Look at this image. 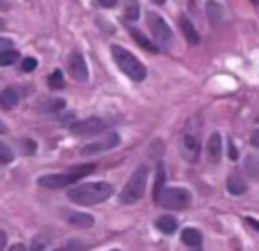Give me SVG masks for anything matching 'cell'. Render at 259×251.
I'll use <instances>...</instances> for the list:
<instances>
[{
    "label": "cell",
    "mask_w": 259,
    "mask_h": 251,
    "mask_svg": "<svg viewBox=\"0 0 259 251\" xmlns=\"http://www.w3.org/2000/svg\"><path fill=\"white\" fill-rule=\"evenodd\" d=\"M4 28H6V22H4L2 18H0V30H4Z\"/></svg>",
    "instance_id": "obj_39"
},
{
    "label": "cell",
    "mask_w": 259,
    "mask_h": 251,
    "mask_svg": "<svg viewBox=\"0 0 259 251\" xmlns=\"http://www.w3.org/2000/svg\"><path fill=\"white\" fill-rule=\"evenodd\" d=\"M117 144H119V134L111 132V134H107V136H103V138H99V140L83 146L81 148V154H85V156H89V154H101V152H107V150L115 148Z\"/></svg>",
    "instance_id": "obj_8"
},
{
    "label": "cell",
    "mask_w": 259,
    "mask_h": 251,
    "mask_svg": "<svg viewBox=\"0 0 259 251\" xmlns=\"http://www.w3.org/2000/svg\"><path fill=\"white\" fill-rule=\"evenodd\" d=\"M67 221L75 227H81V229H87L93 225V217L87 213H67Z\"/></svg>",
    "instance_id": "obj_15"
},
{
    "label": "cell",
    "mask_w": 259,
    "mask_h": 251,
    "mask_svg": "<svg viewBox=\"0 0 259 251\" xmlns=\"http://www.w3.org/2000/svg\"><path fill=\"white\" fill-rule=\"evenodd\" d=\"M245 172H247L251 178L259 180V158H257V156H247V158H245Z\"/></svg>",
    "instance_id": "obj_20"
},
{
    "label": "cell",
    "mask_w": 259,
    "mask_h": 251,
    "mask_svg": "<svg viewBox=\"0 0 259 251\" xmlns=\"http://www.w3.org/2000/svg\"><path fill=\"white\" fill-rule=\"evenodd\" d=\"M69 73H71V77L77 79V81H87V77H89L87 63H85L83 55L77 53V51L69 55Z\"/></svg>",
    "instance_id": "obj_9"
},
{
    "label": "cell",
    "mask_w": 259,
    "mask_h": 251,
    "mask_svg": "<svg viewBox=\"0 0 259 251\" xmlns=\"http://www.w3.org/2000/svg\"><path fill=\"white\" fill-rule=\"evenodd\" d=\"M221 154H223V138H221V134L214 132L206 140V156H208L210 162H219Z\"/></svg>",
    "instance_id": "obj_11"
},
{
    "label": "cell",
    "mask_w": 259,
    "mask_h": 251,
    "mask_svg": "<svg viewBox=\"0 0 259 251\" xmlns=\"http://www.w3.org/2000/svg\"><path fill=\"white\" fill-rule=\"evenodd\" d=\"M0 134H6V126L2 123V119H0Z\"/></svg>",
    "instance_id": "obj_37"
},
{
    "label": "cell",
    "mask_w": 259,
    "mask_h": 251,
    "mask_svg": "<svg viewBox=\"0 0 259 251\" xmlns=\"http://www.w3.org/2000/svg\"><path fill=\"white\" fill-rule=\"evenodd\" d=\"M130 34L134 36V40H136L142 49H146V51H150V53H158V47H156V45H154V43H152L144 32H140L138 28H132V30H130Z\"/></svg>",
    "instance_id": "obj_17"
},
{
    "label": "cell",
    "mask_w": 259,
    "mask_h": 251,
    "mask_svg": "<svg viewBox=\"0 0 259 251\" xmlns=\"http://www.w3.org/2000/svg\"><path fill=\"white\" fill-rule=\"evenodd\" d=\"M148 26H150V32L154 34V38L160 45H170L172 43V30H170L168 22L160 14L148 12Z\"/></svg>",
    "instance_id": "obj_6"
},
{
    "label": "cell",
    "mask_w": 259,
    "mask_h": 251,
    "mask_svg": "<svg viewBox=\"0 0 259 251\" xmlns=\"http://www.w3.org/2000/svg\"><path fill=\"white\" fill-rule=\"evenodd\" d=\"M111 57H113V61H115V65L130 77V79H134V81H144L146 79V67H144V63L136 57V55H132L127 49H123V47H119V45H111Z\"/></svg>",
    "instance_id": "obj_2"
},
{
    "label": "cell",
    "mask_w": 259,
    "mask_h": 251,
    "mask_svg": "<svg viewBox=\"0 0 259 251\" xmlns=\"http://www.w3.org/2000/svg\"><path fill=\"white\" fill-rule=\"evenodd\" d=\"M8 49H12V40L0 36V53H2V51H8Z\"/></svg>",
    "instance_id": "obj_30"
},
{
    "label": "cell",
    "mask_w": 259,
    "mask_h": 251,
    "mask_svg": "<svg viewBox=\"0 0 259 251\" xmlns=\"http://www.w3.org/2000/svg\"><path fill=\"white\" fill-rule=\"evenodd\" d=\"M81 249H83V245H81V243L71 241L67 247H61V249H57V251H81Z\"/></svg>",
    "instance_id": "obj_29"
},
{
    "label": "cell",
    "mask_w": 259,
    "mask_h": 251,
    "mask_svg": "<svg viewBox=\"0 0 259 251\" xmlns=\"http://www.w3.org/2000/svg\"><path fill=\"white\" fill-rule=\"evenodd\" d=\"M111 251H119V249H111Z\"/></svg>",
    "instance_id": "obj_42"
},
{
    "label": "cell",
    "mask_w": 259,
    "mask_h": 251,
    "mask_svg": "<svg viewBox=\"0 0 259 251\" xmlns=\"http://www.w3.org/2000/svg\"><path fill=\"white\" fill-rule=\"evenodd\" d=\"M154 4H158V6H162V4H166V0H152Z\"/></svg>",
    "instance_id": "obj_38"
},
{
    "label": "cell",
    "mask_w": 259,
    "mask_h": 251,
    "mask_svg": "<svg viewBox=\"0 0 259 251\" xmlns=\"http://www.w3.org/2000/svg\"><path fill=\"white\" fill-rule=\"evenodd\" d=\"M227 190H229L231 194H243V192H245V182H243V178H241L239 174H231V176L227 178Z\"/></svg>",
    "instance_id": "obj_19"
},
{
    "label": "cell",
    "mask_w": 259,
    "mask_h": 251,
    "mask_svg": "<svg viewBox=\"0 0 259 251\" xmlns=\"http://www.w3.org/2000/svg\"><path fill=\"white\" fill-rule=\"evenodd\" d=\"M180 237H182V243L188 245V247H198L200 241H202V233L198 229H192V227H186Z\"/></svg>",
    "instance_id": "obj_16"
},
{
    "label": "cell",
    "mask_w": 259,
    "mask_h": 251,
    "mask_svg": "<svg viewBox=\"0 0 259 251\" xmlns=\"http://www.w3.org/2000/svg\"><path fill=\"white\" fill-rule=\"evenodd\" d=\"M93 170H95V164H83V166H75V168H71L69 172H63V174H45V176L38 178V186H42V188H65V186L75 184L83 176L91 174Z\"/></svg>",
    "instance_id": "obj_3"
},
{
    "label": "cell",
    "mask_w": 259,
    "mask_h": 251,
    "mask_svg": "<svg viewBox=\"0 0 259 251\" xmlns=\"http://www.w3.org/2000/svg\"><path fill=\"white\" fill-rule=\"evenodd\" d=\"M125 18H127V20H136V18H138V4H136V0H132V2L127 4V8H125Z\"/></svg>",
    "instance_id": "obj_26"
},
{
    "label": "cell",
    "mask_w": 259,
    "mask_h": 251,
    "mask_svg": "<svg viewBox=\"0 0 259 251\" xmlns=\"http://www.w3.org/2000/svg\"><path fill=\"white\" fill-rule=\"evenodd\" d=\"M245 221H247V223H249L253 229H257V231H259V221H255L253 217H245Z\"/></svg>",
    "instance_id": "obj_33"
},
{
    "label": "cell",
    "mask_w": 259,
    "mask_h": 251,
    "mask_svg": "<svg viewBox=\"0 0 259 251\" xmlns=\"http://www.w3.org/2000/svg\"><path fill=\"white\" fill-rule=\"evenodd\" d=\"M12 160H14L12 150H10L4 142H0V164H8V162H12Z\"/></svg>",
    "instance_id": "obj_25"
},
{
    "label": "cell",
    "mask_w": 259,
    "mask_h": 251,
    "mask_svg": "<svg viewBox=\"0 0 259 251\" xmlns=\"http://www.w3.org/2000/svg\"><path fill=\"white\" fill-rule=\"evenodd\" d=\"M22 146H26V152H28V154H34V150H36V144L30 142V140H24Z\"/></svg>",
    "instance_id": "obj_31"
},
{
    "label": "cell",
    "mask_w": 259,
    "mask_h": 251,
    "mask_svg": "<svg viewBox=\"0 0 259 251\" xmlns=\"http://www.w3.org/2000/svg\"><path fill=\"white\" fill-rule=\"evenodd\" d=\"M194 251H198V249H194Z\"/></svg>",
    "instance_id": "obj_43"
},
{
    "label": "cell",
    "mask_w": 259,
    "mask_h": 251,
    "mask_svg": "<svg viewBox=\"0 0 259 251\" xmlns=\"http://www.w3.org/2000/svg\"><path fill=\"white\" fill-rule=\"evenodd\" d=\"M251 144L259 148V130H257V132H253V136H251Z\"/></svg>",
    "instance_id": "obj_34"
},
{
    "label": "cell",
    "mask_w": 259,
    "mask_h": 251,
    "mask_svg": "<svg viewBox=\"0 0 259 251\" xmlns=\"http://www.w3.org/2000/svg\"><path fill=\"white\" fill-rule=\"evenodd\" d=\"M251 2H253V4H259V0H251Z\"/></svg>",
    "instance_id": "obj_41"
},
{
    "label": "cell",
    "mask_w": 259,
    "mask_h": 251,
    "mask_svg": "<svg viewBox=\"0 0 259 251\" xmlns=\"http://www.w3.org/2000/svg\"><path fill=\"white\" fill-rule=\"evenodd\" d=\"M158 202L172 211H182L192 202V196L186 188H162Z\"/></svg>",
    "instance_id": "obj_5"
},
{
    "label": "cell",
    "mask_w": 259,
    "mask_h": 251,
    "mask_svg": "<svg viewBox=\"0 0 259 251\" xmlns=\"http://www.w3.org/2000/svg\"><path fill=\"white\" fill-rule=\"evenodd\" d=\"M36 65H38V63H36V59H34V57H26V59L22 61V67H20V69H22L24 73H30V71H34V69H36Z\"/></svg>",
    "instance_id": "obj_27"
},
{
    "label": "cell",
    "mask_w": 259,
    "mask_h": 251,
    "mask_svg": "<svg viewBox=\"0 0 259 251\" xmlns=\"http://www.w3.org/2000/svg\"><path fill=\"white\" fill-rule=\"evenodd\" d=\"M156 227L162 231V233H166V235H172L174 231H176V219H172L170 215H162V217H158L156 219Z\"/></svg>",
    "instance_id": "obj_18"
},
{
    "label": "cell",
    "mask_w": 259,
    "mask_h": 251,
    "mask_svg": "<svg viewBox=\"0 0 259 251\" xmlns=\"http://www.w3.org/2000/svg\"><path fill=\"white\" fill-rule=\"evenodd\" d=\"M188 6L192 8V6H194V0H188Z\"/></svg>",
    "instance_id": "obj_40"
},
{
    "label": "cell",
    "mask_w": 259,
    "mask_h": 251,
    "mask_svg": "<svg viewBox=\"0 0 259 251\" xmlns=\"http://www.w3.org/2000/svg\"><path fill=\"white\" fill-rule=\"evenodd\" d=\"M180 146H182V154H184V158L188 162H196L198 160V156H200V144H198V140L194 136H190V134L182 136V144Z\"/></svg>",
    "instance_id": "obj_10"
},
{
    "label": "cell",
    "mask_w": 259,
    "mask_h": 251,
    "mask_svg": "<svg viewBox=\"0 0 259 251\" xmlns=\"http://www.w3.org/2000/svg\"><path fill=\"white\" fill-rule=\"evenodd\" d=\"M16 61H18V53L14 49H8V51L0 53V67H8V65H12Z\"/></svg>",
    "instance_id": "obj_22"
},
{
    "label": "cell",
    "mask_w": 259,
    "mask_h": 251,
    "mask_svg": "<svg viewBox=\"0 0 259 251\" xmlns=\"http://www.w3.org/2000/svg\"><path fill=\"white\" fill-rule=\"evenodd\" d=\"M164 178H166V174H164V166L158 164V176H156V186H154V200H158V196H160V192H162Z\"/></svg>",
    "instance_id": "obj_23"
},
{
    "label": "cell",
    "mask_w": 259,
    "mask_h": 251,
    "mask_svg": "<svg viewBox=\"0 0 259 251\" xmlns=\"http://www.w3.org/2000/svg\"><path fill=\"white\" fill-rule=\"evenodd\" d=\"M206 16H208L210 24H221L223 16H225V10L217 0H208L206 2Z\"/></svg>",
    "instance_id": "obj_13"
},
{
    "label": "cell",
    "mask_w": 259,
    "mask_h": 251,
    "mask_svg": "<svg viewBox=\"0 0 259 251\" xmlns=\"http://www.w3.org/2000/svg\"><path fill=\"white\" fill-rule=\"evenodd\" d=\"M47 245H49V239H47L45 235H36V237L32 239V243H30V249H28V251H45V249H47Z\"/></svg>",
    "instance_id": "obj_24"
},
{
    "label": "cell",
    "mask_w": 259,
    "mask_h": 251,
    "mask_svg": "<svg viewBox=\"0 0 259 251\" xmlns=\"http://www.w3.org/2000/svg\"><path fill=\"white\" fill-rule=\"evenodd\" d=\"M18 103V93L12 87H6L0 91V107L2 109H14Z\"/></svg>",
    "instance_id": "obj_14"
},
{
    "label": "cell",
    "mask_w": 259,
    "mask_h": 251,
    "mask_svg": "<svg viewBox=\"0 0 259 251\" xmlns=\"http://www.w3.org/2000/svg\"><path fill=\"white\" fill-rule=\"evenodd\" d=\"M67 194L73 202L91 206V204H99V202L107 200L113 194V186L109 182H87V184H77V186L69 188Z\"/></svg>",
    "instance_id": "obj_1"
},
{
    "label": "cell",
    "mask_w": 259,
    "mask_h": 251,
    "mask_svg": "<svg viewBox=\"0 0 259 251\" xmlns=\"http://www.w3.org/2000/svg\"><path fill=\"white\" fill-rule=\"evenodd\" d=\"M99 4H101L103 8H113V6L117 4V0H99Z\"/></svg>",
    "instance_id": "obj_32"
},
{
    "label": "cell",
    "mask_w": 259,
    "mask_h": 251,
    "mask_svg": "<svg viewBox=\"0 0 259 251\" xmlns=\"http://www.w3.org/2000/svg\"><path fill=\"white\" fill-rule=\"evenodd\" d=\"M4 241H6V237H4V233L0 231V251H2V247H4Z\"/></svg>",
    "instance_id": "obj_36"
},
{
    "label": "cell",
    "mask_w": 259,
    "mask_h": 251,
    "mask_svg": "<svg viewBox=\"0 0 259 251\" xmlns=\"http://www.w3.org/2000/svg\"><path fill=\"white\" fill-rule=\"evenodd\" d=\"M146 184H148V168L146 166H138L134 170V174L130 176V180L125 182V186L121 188L119 202H123V204L138 202L146 192Z\"/></svg>",
    "instance_id": "obj_4"
},
{
    "label": "cell",
    "mask_w": 259,
    "mask_h": 251,
    "mask_svg": "<svg viewBox=\"0 0 259 251\" xmlns=\"http://www.w3.org/2000/svg\"><path fill=\"white\" fill-rule=\"evenodd\" d=\"M47 83H49V87H51V89H63V87H65V79H63V73H61L59 69H55V71L49 75Z\"/></svg>",
    "instance_id": "obj_21"
},
{
    "label": "cell",
    "mask_w": 259,
    "mask_h": 251,
    "mask_svg": "<svg viewBox=\"0 0 259 251\" xmlns=\"http://www.w3.org/2000/svg\"><path fill=\"white\" fill-rule=\"evenodd\" d=\"M8 251H26V247H24L22 243H14V245H12Z\"/></svg>",
    "instance_id": "obj_35"
},
{
    "label": "cell",
    "mask_w": 259,
    "mask_h": 251,
    "mask_svg": "<svg viewBox=\"0 0 259 251\" xmlns=\"http://www.w3.org/2000/svg\"><path fill=\"white\" fill-rule=\"evenodd\" d=\"M107 128V121H103L101 117H85L79 119L71 126V132L75 136H95L99 132H103Z\"/></svg>",
    "instance_id": "obj_7"
},
{
    "label": "cell",
    "mask_w": 259,
    "mask_h": 251,
    "mask_svg": "<svg viewBox=\"0 0 259 251\" xmlns=\"http://www.w3.org/2000/svg\"><path fill=\"white\" fill-rule=\"evenodd\" d=\"M178 22H180V30H182L184 38H186L190 45H198V43H200V36H198V32H196L194 24L190 22V18H188L186 14H182V16L178 18Z\"/></svg>",
    "instance_id": "obj_12"
},
{
    "label": "cell",
    "mask_w": 259,
    "mask_h": 251,
    "mask_svg": "<svg viewBox=\"0 0 259 251\" xmlns=\"http://www.w3.org/2000/svg\"><path fill=\"white\" fill-rule=\"evenodd\" d=\"M63 105H65V101H63V99H53V101H49V103H47L42 109H49V111H57V109H61Z\"/></svg>",
    "instance_id": "obj_28"
}]
</instances>
